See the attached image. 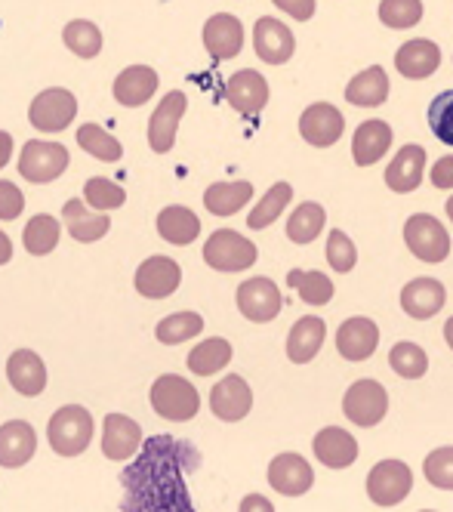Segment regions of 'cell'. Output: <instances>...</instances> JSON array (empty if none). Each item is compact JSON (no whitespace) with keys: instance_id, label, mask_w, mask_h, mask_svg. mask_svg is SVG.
<instances>
[{"instance_id":"6da1fadb","label":"cell","mask_w":453,"mask_h":512,"mask_svg":"<svg viewBox=\"0 0 453 512\" xmlns=\"http://www.w3.org/2000/svg\"><path fill=\"white\" fill-rule=\"evenodd\" d=\"M201 457L188 442H176L173 435H155L148 438L139 460L124 472V488L130 500H124V509H179L188 512L185 472L198 469Z\"/></svg>"},{"instance_id":"7a4b0ae2","label":"cell","mask_w":453,"mask_h":512,"mask_svg":"<svg viewBox=\"0 0 453 512\" xmlns=\"http://www.w3.org/2000/svg\"><path fill=\"white\" fill-rule=\"evenodd\" d=\"M151 408H155L158 417L170 420V423H185V420H195L201 411V398L198 389L188 383L185 377L176 374H164L151 383Z\"/></svg>"},{"instance_id":"3957f363","label":"cell","mask_w":453,"mask_h":512,"mask_svg":"<svg viewBox=\"0 0 453 512\" xmlns=\"http://www.w3.org/2000/svg\"><path fill=\"white\" fill-rule=\"evenodd\" d=\"M50 448L62 457H78L93 442V417L81 405H65L50 417Z\"/></svg>"},{"instance_id":"277c9868","label":"cell","mask_w":453,"mask_h":512,"mask_svg":"<svg viewBox=\"0 0 453 512\" xmlns=\"http://www.w3.org/2000/svg\"><path fill=\"white\" fill-rule=\"evenodd\" d=\"M256 244L232 229H219L204 244V263L216 272H244L256 263Z\"/></svg>"},{"instance_id":"5b68a950","label":"cell","mask_w":453,"mask_h":512,"mask_svg":"<svg viewBox=\"0 0 453 512\" xmlns=\"http://www.w3.org/2000/svg\"><path fill=\"white\" fill-rule=\"evenodd\" d=\"M404 241L423 263H444L450 253V235L432 213H413L404 223Z\"/></svg>"},{"instance_id":"8992f818","label":"cell","mask_w":453,"mask_h":512,"mask_svg":"<svg viewBox=\"0 0 453 512\" xmlns=\"http://www.w3.org/2000/svg\"><path fill=\"white\" fill-rule=\"evenodd\" d=\"M68 170V152L59 142L47 139H31L25 142V149L19 155V176H25L34 186H44V182L59 179Z\"/></svg>"},{"instance_id":"52a82bcc","label":"cell","mask_w":453,"mask_h":512,"mask_svg":"<svg viewBox=\"0 0 453 512\" xmlns=\"http://www.w3.org/2000/svg\"><path fill=\"white\" fill-rule=\"evenodd\" d=\"M74 115H78V99H74L71 90H62V87H53V90H44L41 96H34V102L28 108L31 127L41 133L68 130Z\"/></svg>"},{"instance_id":"ba28073f","label":"cell","mask_w":453,"mask_h":512,"mask_svg":"<svg viewBox=\"0 0 453 512\" xmlns=\"http://www.w3.org/2000/svg\"><path fill=\"white\" fill-rule=\"evenodd\" d=\"M413 488V472L401 460H380L367 475V497L376 506H398Z\"/></svg>"},{"instance_id":"9c48e42d","label":"cell","mask_w":453,"mask_h":512,"mask_svg":"<svg viewBox=\"0 0 453 512\" xmlns=\"http://www.w3.org/2000/svg\"><path fill=\"white\" fill-rule=\"evenodd\" d=\"M389 411V392L383 383L376 380H358L349 386L343 398V414L355 426H376Z\"/></svg>"},{"instance_id":"30bf717a","label":"cell","mask_w":453,"mask_h":512,"mask_svg":"<svg viewBox=\"0 0 453 512\" xmlns=\"http://www.w3.org/2000/svg\"><path fill=\"white\" fill-rule=\"evenodd\" d=\"M281 306H284L281 290L272 278H250L238 287V309L253 324H266L278 318Z\"/></svg>"},{"instance_id":"8fae6325","label":"cell","mask_w":453,"mask_h":512,"mask_svg":"<svg viewBox=\"0 0 453 512\" xmlns=\"http://www.w3.org/2000/svg\"><path fill=\"white\" fill-rule=\"evenodd\" d=\"M343 130H346V121L339 115V108L330 102H315L299 115V136L309 145H315V149H330V145H336Z\"/></svg>"},{"instance_id":"7c38bea8","label":"cell","mask_w":453,"mask_h":512,"mask_svg":"<svg viewBox=\"0 0 453 512\" xmlns=\"http://www.w3.org/2000/svg\"><path fill=\"white\" fill-rule=\"evenodd\" d=\"M253 50L262 62L269 65H284L293 59L296 53V38L293 31L281 22V19H272V16H262L256 19L253 25Z\"/></svg>"},{"instance_id":"4fadbf2b","label":"cell","mask_w":453,"mask_h":512,"mask_svg":"<svg viewBox=\"0 0 453 512\" xmlns=\"http://www.w3.org/2000/svg\"><path fill=\"white\" fill-rule=\"evenodd\" d=\"M185 93L182 90H170L161 105L151 112V121H148V145H151V152H158V155H167L173 149V142H176V127L185 115Z\"/></svg>"},{"instance_id":"5bb4252c","label":"cell","mask_w":453,"mask_h":512,"mask_svg":"<svg viewBox=\"0 0 453 512\" xmlns=\"http://www.w3.org/2000/svg\"><path fill=\"white\" fill-rule=\"evenodd\" d=\"M182 284V269L170 256H148L136 269V290L148 300H167Z\"/></svg>"},{"instance_id":"9a60e30c","label":"cell","mask_w":453,"mask_h":512,"mask_svg":"<svg viewBox=\"0 0 453 512\" xmlns=\"http://www.w3.org/2000/svg\"><path fill=\"white\" fill-rule=\"evenodd\" d=\"M253 408V392L247 386L244 377L229 374L222 377L213 389H210V411L222 420V423H238L250 414Z\"/></svg>"},{"instance_id":"2e32d148","label":"cell","mask_w":453,"mask_h":512,"mask_svg":"<svg viewBox=\"0 0 453 512\" xmlns=\"http://www.w3.org/2000/svg\"><path fill=\"white\" fill-rule=\"evenodd\" d=\"M269 485L284 497H302L315 485V472L302 454H278L269 463Z\"/></svg>"},{"instance_id":"e0dca14e","label":"cell","mask_w":453,"mask_h":512,"mask_svg":"<svg viewBox=\"0 0 453 512\" xmlns=\"http://www.w3.org/2000/svg\"><path fill=\"white\" fill-rule=\"evenodd\" d=\"M225 99L241 115H259L262 108L269 105V81L253 68L235 71V75L225 81Z\"/></svg>"},{"instance_id":"ac0fdd59","label":"cell","mask_w":453,"mask_h":512,"mask_svg":"<svg viewBox=\"0 0 453 512\" xmlns=\"http://www.w3.org/2000/svg\"><path fill=\"white\" fill-rule=\"evenodd\" d=\"M380 346V327L370 318H349L336 331V352L346 361H367Z\"/></svg>"},{"instance_id":"d6986e66","label":"cell","mask_w":453,"mask_h":512,"mask_svg":"<svg viewBox=\"0 0 453 512\" xmlns=\"http://www.w3.org/2000/svg\"><path fill=\"white\" fill-rule=\"evenodd\" d=\"M444 303H447V290L435 278H413L401 290V309L417 321L435 318L444 309Z\"/></svg>"},{"instance_id":"ffe728a7","label":"cell","mask_w":453,"mask_h":512,"mask_svg":"<svg viewBox=\"0 0 453 512\" xmlns=\"http://www.w3.org/2000/svg\"><path fill=\"white\" fill-rule=\"evenodd\" d=\"M204 47L213 59H232L244 47V25L232 13H216L204 25Z\"/></svg>"},{"instance_id":"44dd1931","label":"cell","mask_w":453,"mask_h":512,"mask_svg":"<svg viewBox=\"0 0 453 512\" xmlns=\"http://www.w3.org/2000/svg\"><path fill=\"white\" fill-rule=\"evenodd\" d=\"M142 448V429L124 414H108L102 426V454L108 460H127Z\"/></svg>"},{"instance_id":"7402d4cb","label":"cell","mask_w":453,"mask_h":512,"mask_svg":"<svg viewBox=\"0 0 453 512\" xmlns=\"http://www.w3.org/2000/svg\"><path fill=\"white\" fill-rule=\"evenodd\" d=\"M423 170H426V149L423 145H404V149L395 155V161L386 167V186L398 195L417 192L423 182Z\"/></svg>"},{"instance_id":"603a6c76","label":"cell","mask_w":453,"mask_h":512,"mask_svg":"<svg viewBox=\"0 0 453 512\" xmlns=\"http://www.w3.org/2000/svg\"><path fill=\"white\" fill-rule=\"evenodd\" d=\"M7 380L19 395H41L47 389V368L41 355L31 349H16L7 361Z\"/></svg>"},{"instance_id":"cb8c5ba5","label":"cell","mask_w":453,"mask_h":512,"mask_svg":"<svg viewBox=\"0 0 453 512\" xmlns=\"http://www.w3.org/2000/svg\"><path fill=\"white\" fill-rule=\"evenodd\" d=\"M37 451V432L25 420H10L0 426V466L19 469L25 466Z\"/></svg>"},{"instance_id":"d4e9b609","label":"cell","mask_w":453,"mask_h":512,"mask_svg":"<svg viewBox=\"0 0 453 512\" xmlns=\"http://www.w3.org/2000/svg\"><path fill=\"white\" fill-rule=\"evenodd\" d=\"M315 457L327 466V469H346L358 460V442L355 435L339 429V426H327L315 435L312 442Z\"/></svg>"},{"instance_id":"484cf974","label":"cell","mask_w":453,"mask_h":512,"mask_svg":"<svg viewBox=\"0 0 453 512\" xmlns=\"http://www.w3.org/2000/svg\"><path fill=\"white\" fill-rule=\"evenodd\" d=\"M441 65V50L435 41L417 38V41H407L398 53H395V68L407 81H423L429 75H435Z\"/></svg>"},{"instance_id":"4316f807","label":"cell","mask_w":453,"mask_h":512,"mask_svg":"<svg viewBox=\"0 0 453 512\" xmlns=\"http://www.w3.org/2000/svg\"><path fill=\"white\" fill-rule=\"evenodd\" d=\"M158 84L161 78L151 65H130L115 78V99L127 108H139L155 96Z\"/></svg>"},{"instance_id":"83f0119b","label":"cell","mask_w":453,"mask_h":512,"mask_svg":"<svg viewBox=\"0 0 453 512\" xmlns=\"http://www.w3.org/2000/svg\"><path fill=\"white\" fill-rule=\"evenodd\" d=\"M62 219H65V226H68V235H71L74 241H81V244H93V241L105 238L108 229H111V219H108L102 210L90 213L87 204L78 201V198L65 201Z\"/></svg>"},{"instance_id":"f1b7e54d","label":"cell","mask_w":453,"mask_h":512,"mask_svg":"<svg viewBox=\"0 0 453 512\" xmlns=\"http://www.w3.org/2000/svg\"><path fill=\"white\" fill-rule=\"evenodd\" d=\"M392 149V127L386 121H364L352 136V158L358 167H370Z\"/></svg>"},{"instance_id":"f546056e","label":"cell","mask_w":453,"mask_h":512,"mask_svg":"<svg viewBox=\"0 0 453 512\" xmlns=\"http://www.w3.org/2000/svg\"><path fill=\"white\" fill-rule=\"evenodd\" d=\"M324 337H327V327H324L321 318H315V315L299 318V321L293 324L290 337H287V358H290L293 364H309V361L321 352Z\"/></svg>"},{"instance_id":"4dcf8cb0","label":"cell","mask_w":453,"mask_h":512,"mask_svg":"<svg viewBox=\"0 0 453 512\" xmlns=\"http://www.w3.org/2000/svg\"><path fill=\"white\" fill-rule=\"evenodd\" d=\"M389 99V75L383 65H370L361 75H355L346 87V102L358 108H376Z\"/></svg>"},{"instance_id":"1f68e13d","label":"cell","mask_w":453,"mask_h":512,"mask_svg":"<svg viewBox=\"0 0 453 512\" xmlns=\"http://www.w3.org/2000/svg\"><path fill=\"white\" fill-rule=\"evenodd\" d=\"M158 235L176 247H185L201 235V219L188 207H164L158 213Z\"/></svg>"},{"instance_id":"d6a6232c","label":"cell","mask_w":453,"mask_h":512,"mask_svg":"<svg viewBox=\"0 0 453 512\" xmlns=\"http://www.w3.org/2000/svg\"><path fill=\"white\" fill-rule=\"evenodd\" d=\"M250 198H253V186L247 179H241V182H213V186L204 192V207L213 216H235Z\"/></svg>"},{"instance_id":"836d02e7","label":"cell","mask_w":453,"mask_h":512,"mask_svg":"<svg viewBox=\"0 0 453 512\" xmlns=\"http://www.w3.org/2000/svg\"><path fill=\"white\" fill-rule=\"evenodd\" d=\"M229 361H232V343L222 337H210L188 352V371L198 377H210L219 374Z\"/></svg>"},{"instance_id":"e575fe53","label":"cell","mask_w":453,"mask_h":512,"mask_svg":"<svg viewBox=\"0 0 453 512\" xmlns=\"http://www.w3.org/2000/svg\"><path fill=\"white\" fill-rule=\"evenodd\" d=\"M324 223H327L324 207L315 204V201H306V204H299L290 213V219H287V238L293 244H312L324 232Z\"/></svg>"},{"instance_id":"d590c367","label":"cell","mask_w":453,"mask_h":512,"mask_svg":"<svg viewBox=\"0 0 453 512\" xmlns=\"http://www.w3.org/2000/svg\"><path fill=\"white\" fill-rule=\"evenodd\" d=\"M59 232H62V226L56 223V216H50V213H37V216H31V219H28V226H25V232H22L25 250H28L31 256H47V253H53L56 244H59Z\"/></svg>"},{"instance_id":"8d00e7d4","label":"cell","mask_w":453,"mask_h":512,"mask_svg":"<svg viewBox=\"0 0 453 512\" xmlns=\"http://www.w3.org/2000/svg\"><path fill=\"white\" fill-rule=\"evenodd\" d=\"M62 41L81 59H96L102 53V31L90 19H71L62 31Z\"/></svg>"},{"instance_id":"74e56055","label":"cell","mask_w":453,"mask_h":512,"mask_svg":"<svg viewBox=\"0 0 453 512\" xmlns=\"http://www.w3.org/2000/svg\"><path fill=\"white\" fill-rule=\"evenodd\" d=\"M290 198H293V189H290V182H275V186L262 195V201L250 210V216H247V226L250 229H269L275 219L284 213V207L290 204Z\"/></svg>"},{"instance_id":"f35d334b","label":"cell","mask_w":453,"mask_h":512,"mask_svg":"<svg viewBox=\"0 0 453 512\" xmlns=\"http://www.w3.org/2000/svg\"><path fill=\"white\" fill-rule=\"evenodd\" d=\"M287 287H293L302 303L309 306H327L333 300V281L321 272H302V269H293L287 275Z\"/></svg>"},{"instance_id":"ab89813d","label":"cell","mask_w":453,"mask_h":512,"mask_svg":"<svg viewBox=\"0 0 453 512\" xmlns=\"http://www.w3.org/2000/svg\"><path fill=\"white\" fill-rule=\"evenodd\" d=\"M204 331V318L198 312H176L167 315L158 327H155V337L164 346H179L185 340H192Z\"/></svg>"},{"instance_id":"60d3db41","label":"cell","mask_w":453,"mask_h":512,"mask_svg":"<svg viewBox=\"0 0 453 512\" xmlns=\"http://www.w3.org/2000/svg\"><path fill=\"white\" fill-rule=\"evenodd\" d=\"M78 145H81L84 152H90L93 158L108 161V164L121 161V155H124L121 142H118L115 136H111L108 130H102L99 124H84V127H78Z\"/></svg>"},{"instance_id":"b9f144b4","label":"cell","mask_w":453,"mask_h":512,"mask_svg":"<svg viewBox=\"0 0 453 512\" xmlns=\"http://www.w3.org/2000/svg\"><path fill=\"white\" fill-rule=\"evenodd\" d=\"M392 371L404 380H420L429 371V355L417 343H395L389 352Z\"/></svg>"},{"instance_id":"7bdbcfd3","label":"cell","mask_w":453,"mask_h":512,"mask_svg":"<svg viewBox=\"0 0 453 512\" xmlns=\"http://www.w3.org/2000/svg\"><path fill=\"white\" fill-rule=\"evenodd\" d=\"M124 201H127V192L118 186V182L102 179V176L87 179V186H84V204H87V207L108 213V210L124 207Z\"/></svg>"},{"instance_id":"ee69618b","label":"cell","mask_w":453,"mask_h":512,"mask_svg":"<svg viewBox=\"0 0 453 512\" xmlns=\"http://www.w3.org/2000/svg\"><path fill=\"white\" fill-rule=\"evenodd\" d=\"M423 19L420 0H380V22L392 31L413 28Z\"/></svg>"},{"instance_id":"f6af8a7d","label":"cell","mask_w":453,"mask_h":512,"mask_svg":"<svg viewBox=\"0 0 453 512\" xmlns=\"http://www.w3.org/2000/svg\"><path fill=\"white\" fill-rule=\"evenodd\" d=\"M327 263L339 272V275H346L358 266V250H355V241L346 235V232H339L333 229L330 238H327Z\"/></svg>"},{"instance_id":"bcb514c9","label":"cell","mask_w":453,"mask_h":512,"mask_svg":"<svg viewBox=\"0 0 453 512\" xmlns=\"http://www.w3.org/2000/svg\"><path fill=\"white\" fill-rule=\"evenodd\" d=\"M429 127L432 133L453 149V90H444L429 105Z\"/></svg>"},{"instance_id":"7dc6e473","label":"cell","mask_w":453,"mask_h":512,"mask_svg":"<svg viewBox=\"0 0 453 512\" xmlns=\"http://www.w3.org/2000/svg\"><path fill=\"white\" fill-rule=\"evenodd\" d=\"M423 472H426L429 485H435L441 491H453V448H435L426 457Z\"/></svg>"},{"instance_id":"c3c4849f","label":"cell","mask_w":453,"mask_h":512,"mask_svg":"<svg viewBox=\"0 0 453 512\" xmlns=\"http://www.w3.org/2000/svg\"><path fill=\"white\" fill-rule=\"evenodd\" d=\"M22 210H25L22 189L16 186V182L0 179V219H4V223H10V219L22 216Z\"/></svg>"},{"instance_id":"681fc988","label":"cell","mask_w":453,"mask_h":512,"mask_svg":"<svg viewBox=\"0 0 453 512\" xmlns=\"http://www.w3.org/2000/svg\"><path fill=\"white\" fill-rule=\"evenodd\" d=\"M272 4L296 22H309L315 16V7H318L315 0H272Z\"/></svg>"},{"instance_id":"f907efd6","label":"cell","mask_w":453,"mask_h":512,"mask_svg":"<svg viewBox=\"0 0 453 512\" xmlns=\"http://www.w3.org/2000/svg\"><path fill=\"white\" fill-rule=\"evenodd\" d=\"M429 179H432V186H435V189H453V155L435 161Z\"/></svg>"},{"instance_id":"816d5d0a","label":"cell","mask_w":453,"mask_h":512,"mask_svg":"<svg viewBox=\"0 0 453 512\" xmlns=\"http://www.w3.org/2000/svg\"><path fill=\"white\" fill-rule=\"evenodd\" d=\"M13 158V136L7 130H0V170H4Z\"/></svg>"},{"instance_id":"f5cc1de1","label":"cell","mask_w":453,"mask_h":512,"mask_svg":"<svg viewBox=\"0 0 453 512\" xmlns=\"http://www.w3.org/2000/svg\"><path fill=\"white\" fill-rule=\"evenodd\" d=\"M10 260H13V241L0 232V266H7Z\"/></svg>"},{"instance_id":"db71d44e","label":"cell","mask_w":453,"mask_h":512,"mask_svg":"<svg viewBox=\"0 0 453 512\" xmlns=\"http://www.w3.org/2000/svg\"><path fill=\"white\" fill-rule=\"evenodd\" d=\"M241 509H272V503H269V500H259L256 494H250V497L241 503Z\"/></svg>"},{"instance_id":"11a10c76","label":"cell","mask_w":453,"mask_h":512,"mask_svg":"<svg viewBox=\"0 0 453 512\" xmlns=\"http://www.w3.org/2000/svg\"><path fill=\"white\" fill-rule=\"evenodd\" d=\"M444 340H447V346L453 349V318H447V324H444Z\"/></svg>"},{"instance_id":"9f6ffc18","label":"cell","mask_w":453,"mask_h":512,"mask_svg":"<svg viewBox=\"0 0 453 512\" xmlns=\"http://www.w3.org/2000/svg\"><path fill=\"white\" fill-rule=\"evenodd\" d=\"M444 210H447V216H450V223H453V195L447 198V204H444Z\"/></svg>"}]
</instances>
